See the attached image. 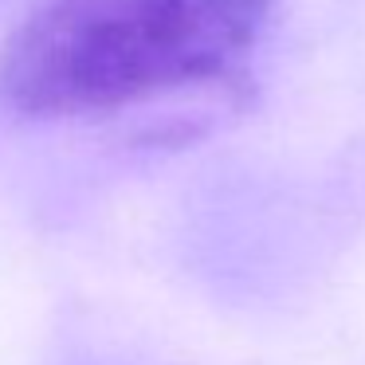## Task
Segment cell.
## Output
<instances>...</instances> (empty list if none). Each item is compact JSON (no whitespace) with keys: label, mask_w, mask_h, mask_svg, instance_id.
<instances>
[{"label":"cell","mask_w":365,"mask_h":365,"mask_svg":"<svg viewBox=\"0 0 365 365\" xmlns=\"http://www.w3.org/2000/svg\"><path fill=\"white\" fill-rule=\"evenodd\" d=\"M271 0H48L0 48V98L24 118H103L220 83Z\"/></svg>","instance_id":"1"}]
</instances>
